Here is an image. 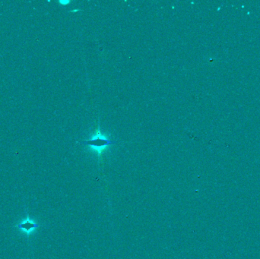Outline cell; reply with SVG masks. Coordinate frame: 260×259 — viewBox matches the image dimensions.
Returning <instances> with one entry per match:
<instances>
[{
  "instance_id": "obj_2",
  "label": "cell",
  "mask_w": 260,
  "mask_h": 259,
  "mask_svg": "<svg viewBox=\"0 0 260 259\" xmlns=\"http://www.w3.org/2000/svg\"><path fill=\"white\" fill-rule=\"evenodd\" d=\"M19 227L21 230H24L25 232H31V230H34V229L37 228L38 227V224L35 223L34 222H31V221H24V223H22L21 224L19 225Z\"/></svg>"
},
{
  "instance_id": "obj_1",
  "label": "cell",
  "mask_w": 260,
  "mask_h": 259,
  "mask_svg": "<svg viewBox=\"0 0 260 259\" xmlns=\"http://www.w3.org/2000/svg\"><path fill=\"white\" fill-rule=\"evenodd\" d=\"M114 143V141L110 140L106 135L101 132V129L98 127L91 137L83 141L82 144H85L91 151L95 152L100 159L102 157L104 152Z\"/></svg>"
}]
</instances>
